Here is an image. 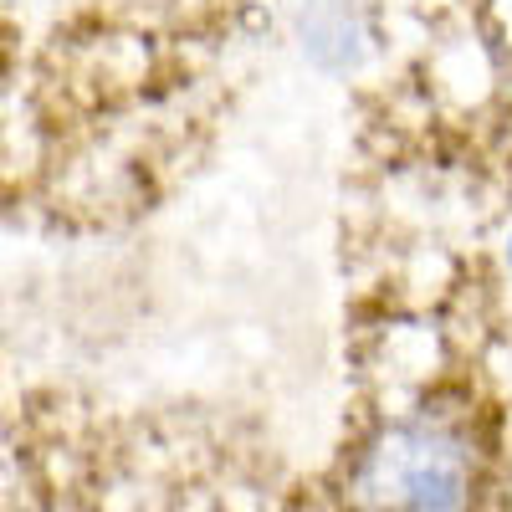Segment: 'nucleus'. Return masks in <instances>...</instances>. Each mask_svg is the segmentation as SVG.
I'll list each match as a JSON object with an SVG mask.
<instances>
[{
    "label": "nucleus",
    "instance_id": "obj_1",
    "mask_svg": "<svg viewBox=\"0 0 512 512\" xmlns=\"http://www.w3.org/2000/svg\"><path fill=\"white\" fill-rule=\"evenodd\" d=\"M487 451L466 420L410 410L390 420L354 461V497L374 507H466L482 487Z\"/></svg>",
    "mask_w": 512,
    "mask_h": 512
}]
</instances>
